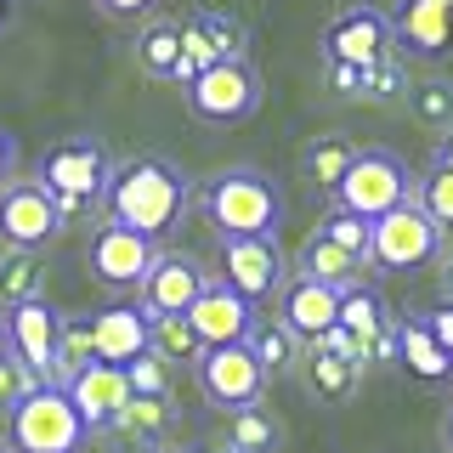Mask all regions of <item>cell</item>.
I'll use <instances>...</instances> for the list:
<instances>
[{
  "instance_id": "cell-1",
  "label": "cell",
  "mask_w": 453,
  "mask_h": 453,
  "mask_svg": "<svg viewBox=\"0 0 453 453\" xmlns=\"http://www.w3.org/2000/svg\"><path fill=\"white\" fill-rule=\"evenodd\" d=\"M188 216V176L170 159H131L125 170H113L108 188V221L148 233L153 244Z\"/></svg>"
},
{
  "instance_id": "cell-2",
  "label": "cell",
  "mask_w": 453,
  "mask_h": 453,
  "mask_svg": "<svg viewBox=\"0 0 453 453\" xmlns=\"http://www.w3.org/2000/svg\"><path fill=\"white\" fill-rule=\"evenodd\" d=\"M198 204H204V221L216 226L221 238H273L278 221H283V198L273 188V176H261V170H250V165L210 176L204 193H198Z\"/></svg>"
},
{
  "instance_id": "cell-3",
  "label": "cell",
  "mask_w": 453,
  "mask_h": 453,
  "mask_svg": "<svg viewBox=\"0 0 453 453\" xmlns=\"http://www.w3.org/2000/svg\"><path fill=\"white\" fill-rule=\"evenodd\" d=\"M91 425L63 386H35L12 408V453H80Z\"/></svg>"
},
{
  "instance_id": "cell-4",
  "label": "cell",
  "mask_w": 453,
  "mask_h": 453,
  "mask_svg": "<svg viewBox=\"0 0 453 453\" xmlns=\"http://www.w3.org/2000/svg\"><path fill=\"white\" fill-rule=\"evenodd\" d=\"M35 181L57 198V210H63V221H68V216H80L91 198H108L113 159H108L103 142H57V148H46Z\"/></svg>"
},
{
  "instance_id": "cell-5",
  "label": "cell",
  "mask_w": 453,
  "mask_h": 453,
  "mask_svg": "<svg viewBox=\"0 0 453 453\" xmlns=\"http://www.w3.org/2000/svg\"><path fill=\"white\" fill-rule=\"evenodd\" d=\"M334 198L351 216L380 221V216H391V210H403L408 198H414V176H408V165L396 159L391 148H363L357 165L346 170V181L334 188Z\"/></svg>"
},
{
  "instance_id": "cell-6",
  "label": "cell",
  "mask_w": 453,
  "mask_h": 453,
  "mask_svg": "<svg viewBox=\"0 0 453 453\" xmlns=\"http://www.w3.org/2000/svg\"><path fill=\"white\" fill-rule=\"evenodd\" d=\"M442 244H448V233L419 210V198H408L403 210H391V216L374 221L368 261H374L380 273H414V266L436 261V255H442Z\"/></svg>"
},
{
  "instance_id": "cell-7",
  "label": "cell",
  "mask_w": 453,
  "mask_h": 453,
  "mask_svg": "<svg viewBox=\"0 0 453 453\" xmlns=\"http://www.w3.org/2000/svg\"><path fill=\"white\" fill-rule=\"evenodd\" d=\"M266 380H273V374H266L261 357L250 351V340H244V346H216V351H204V363H198V391H204V403L221 408V414L261 408Z\"/></svg>"
},
{
  "instance_id": "cell-8",
  "label": "cell",
  "mask_w": 453,
  "mask_h": 453,
  "mask_svg": "<svg viewBox=\"0 0 453 453\" xmlns=\"http://www.w3.org/2000/svg\"><path fill=\"white\" fill-rule=\"evenodd\" d=\"M188 108L210 125H238L261 108V74L250 68V57H226L188 85Z\"/></svg>"
},
{
  "instance_id": "cell-9",
  "label": "cell",
  "mask_w": 453,
  "mask_h": 453,
  "mask_svg": "<svg viewBox=\"0 0 453 453\" xmlns=\"http://www.w3.org/2000/svg\"><path fill=\"white\" fill-rule=\"evenodd\" d=\"M63 210L40 181H6L0 188V244L6 250H40L63 233Z\"/></svg>"
},
{
  "instance_id": "cell-10",
  "label": "cell",
  "mask_w": 453,
  "mask_h": 453,
  "mask_svg": "<svg viewBox=\"0 0 453 453\" xmlns=\"http://www.w3.org/2000/svg\"><path fill=\"white\" fill-rule=\"evenodd\" d=\"M85 261H91V278L108 283V289H142V278L159 261V244H153L148 233H131V226L108 221V226H96Z\"/></svg>"
},
{
  "instance_id": "cell-11",
  "label": "cell",
  "mask_w": 453,
  "mask_h": 453,
  "mask_svg": "<svg viewBox=\"0 0 453 453\" xmlns=\"http://www.w3.org/2000/svg\"><path fill=\"white\" fill-rule=\"evenodd\" d=\"M391 46H396L391 12H374V6H346V12L329 23V35H323L329 63H346V68H374V63H386Z\"/></svg>"
},
{
  "instance_id": "cell-12",
  "label": "cell",
  "mask_w": 453,
  "mask_h": 453,
  "mask_svg": "<svg viewBox=\"0 0 453 453\" xmlns=\"http://www.w3.org/2000/svg\"><path fill=\"white\" fill-rule=\"evenodd\" d=\"M210 289L204 266L193 261V255H176V250H159V261H153V273L142 278L136 289V306L148 311V318H188L193 301Z\"/></svg>"
},
{
  "instance_id": "cell-13",
  "label": "cell",
  "mask_w": 453,
  "mask_h": 453,
  "mask_svg": "<svg viewBox=\"0 0 453 453\" xmlns=\"http://www.w3.org/2000/svg\"><path fill=\"white\" fill-rule=\"evenodd\" d=\"M221 283H233L250 306L266 301L283 283L278 238H221Z\"/></svg>"
},
{
  "instance_id": "cell-14",
  "label": "cell",
  "mask_w": 453,
  "mask_h": 453,
  "mask_svg": "<svg viewBox=\"0 0 453 453\" xmlns=\"http://www.w3.org/2000/svg\"><path fill=\"white\" fill-rule=\"evenodd\" d=\"M188 323H193V334L204 340V351H216V346H244L261 318H255V306L233 289V283H210V289L193 301Z\"/></svg>"
},
{
  "instance_id": "cell-15",
  "label": "cell",
  "mask_w": 453,
  "mask_h": 453,
  "mask_svg": "<svg viewBox=\"0 0 453 453\" xmlns=\"http://www.w3.org/2000/svg\"><path fill=\"white\" fill-rule=\"evenodd\" d=\"M91 334H96V357H103V363H119V368H131L142 351H153V318L136 301L103 306L91 318Z\"/></svg>"
},
{
  "instance_id": "cell-16",
  "label": "cell",
  "mask_w": 453,
  "mask_h": 453,
  "mask_svg": "<svg viewBox=\"0 0 453 453\" xmlns=\"http://www.w3.org/2000/svg\"><path fill=\"white\" fill-rule=\"evenodd\" d=\"M391 28L408 57H448L453 51V0H403L391 12Z\"/></svg>"
},
{
  "instance_id": "cell-17",
  "label": "cell",
  "mask_w": 453,
  "mask_h": 453,
  "mask_svg": "<svg viewBox=\"0 0 453 453\" xmlns=\"http://www.w3.org/2000/svg\"><path fill=\"white\" fill-rule=\"evenodd\" d=\"M68 396H74L80 419L91 425V431H108V425L125 414V403H131L136 391H131V374H125L119 363H91L74 386H68Z\"/></svg>"
},
{
  "instance_id": "cell-18",
  "label": "cell",
  "mask_w": 453,
  "mask_h": 453,
  "mask_svg": "<svg viewBox=\"0 0 453 453\" xmlns=\"http://www.w3.org/2000/svg\"><path fill=\"white\" fill-rule=\"evenodd\" d=\"M334 323H340V289H329V283H318V278H295L289 289H283V329L295 340H311V346H318Z\"/></svg>"
},
{
  "instance_id": "cell-19",
  "label": "cell",
  "mask_w": 453,
  "mask_h": 453,
  "mask_svg": "<svg viewBox=\"0 0 453 453\" xmlns=\"http://www.w3.org/2000/svg\"><path fill=\"white\" fill-rule=\"evenodd\" d=\"M6 329H12V351L40 374V386H46L51 374V357H57V329H63V311H51L46 301H28L18 311H6Z\"/></svg>"
},
{
  "instance_id": "cell-20",
  "label": "cell",
  "mask_w": 453,
  "mask_h": 453,
  "mask_svg": "<svg viewBox=\"0 0 453 453\" xmlns=\"http://www.w3.org/2000/svg\"><path fill=\"white\" fill-rule=\"evenodd\" d=\"M170 425H176V403H170V396H131L125 414L108 425V436L131 453H159Z\"/></svg>"
},
{
  "instance_id": "cell-21",
  "label": "cell",
  "mask_w": 453,
  "mask_h": 453,
  "mask_svg": "<svg viewBox=\"0 0 453 453\" xmlns=\"http://www.w3.org/2000/svg\"><path fill=\"white\" fill-rule=\"evenodd\" d=\"M363 273H368L363 255L340 250L334 238H323V233L306 238V250H301V278H318V283H329V289H351V283H363Z\"/></svg>"
},
{
  "instance_id": "cell-22",
  "label": "cell",
  "mask_w": 453,
  "mask_h": 453,
  "mask_svg": "<svg viewBox=\"0 0 453 453\" xmlns=\"http://www.w3.org/2000/svg\"><path fill=\"white\" fill-rule=\"evenodd\" d=\"M357 386H363V363L340 357V351H329L323 340L306 351V391L318 396V403H346Z\"/></svg>"
},
{
  "instance_id": "cell-23",
  "label": "cell",
  "mask_w": 453,
  "mask_h": 453,
  "mask_svg": "<svg viewBox=\"0 0 453 453\" xmlns=\"http://www.w3.org/2000/svg\"><path fill=\"white\" fill-rule=\"evenodd\" d=\"M396 363H403L408 374H419V380H448L453 374L448 346L431 334V323H425V318H414V323L396 329Z\"/></svg>"
},
{
  "instance_id": "cell-24",
  "label": "cell",
  "mask_w": 453,
  "mask_h": 453,
  "mask_svg": "<svg viewBox=\"0 0 453 453\" xmlns=\"http://www.w3.org/2000/svg\"><path fill=\"white\" fill-rule=\"evenodd\" d=\"M91 363H103L96 357V334H91V318H63V329H57V357H51V374H46V386H74V380L85 374Z\"/></svg>"
},
{
  "instance_id": "cell-25",
  "label": "cell",
  "mask_w": 453,
  "mask_h": 453,
  "mask_svg": "<svg viewBox=\"0 0 453 453\" xmlns=\"http://www.w3.org/2000/svg\"><path fill=\"white\" fill-rule=\"evenodd\" d=\"M28 301H46V261L40 250H6L0 255V306L18 311Z\"/></svg>"
},
{
  "instance_id": "cell-26",
  "label": "cell",
  "mask_w": 453,
  "mask_h": 453,
  "mask_svg": "<svg viewBox=\"0 0 453 453\" xmlns=\"http://www.w3.org/2000/svg\"><path fill=\"white\" fill-rule=\"evenodd\" d=\"M357 142L351 136H311L306 142V153H301V170H306V181L311 188H323V193H334L340 181H346V170L357 165Z\"/></svg>"
},
{
  "instance_id": "cell-27",
  "label": "cell",
  "mask_w": 453,
  "mask_h": 453,
  "mask_svg": "<svg viewBox=\"0 0 453 453\" xmlns=\"http://www.w3.org/2000/svg\"><path fill=\"white\" fill-rule=\"evenodd\" d=\"M340 329H346V334H357L363 346H374V340L391 329L380 289H368V283H351V289H340Z\"/></svg>"
},
{
  "instance_id": "cell-28",
  "label": "cell",
  "mask_w": 453,
  "mask_h": 453,
  "mask_svg": "<svg viewBox=\"0 0 453 453\" xmlns=\"http://www.w3.org/2000/svg\"><path fill=\"white\" fill-rule=\"evenodd\" d=\"M153 351H159L170 368H198L204 363V340L193 334L188 318H153Z\"/></svg>"
},
{
  "instance_id": "cell-29",
  "label": "cell",
  "mask_w": 453,
  "mask_h": 453,
  "mask_svg": "<svg viewBox=\"0 0 453 453\" xmlns=\"http://www.w3.org/2000/svg\"><path fill=\"white\" fill-rule=\"evenodd\" d=\"M408 113H414L419 125H431V131H453V85L448 80H419L408 85Z\"/></svg>"
},
{
  "instance_id": "cell-30",
  "label": "cell",
  "mask_w": 453,
  "mask_h": 453,
  "mask_svg": "<svg viewBox=\"0 0 453 453\" xmlns=\"http://www.w3.org/2000/svg\"><path fill=\"white\" fill-rule=\"evenodd\" d=\"M136 57L148 74H176L181 63V23H148L136 40Z\"/></svg>"
},
{
  "instance_id": "cell-31",
  "label": "cell",
  "mask_w": 453,
  "mask_h": 453,
  "mask_svg": "<svg viewBox=\"0 0 453 453\" xmlns=\"http://www.w3.org/2000/svg\"><path fill=\"white\" fill-rule=\"evenodd\" d=\"M414 198H419V210L431 216L442 233L453 238V170H442V165H431L419 176V188H414Z\"/></svg>"
},
{
  "instance_id": "cell-32",
  "label": "cell",
  "mask_w": 453,
  "mask_h": 453,
  "mask_svg": "<svg viewBox=\"0 0 453 453\" xmlns=\"http://www.w3.org/2000/svg\"><path fill=\"white\" fill-rule=\"evenodd\" d=\"M295 346H301V340L283 329V323H255V329H250V351L261 357L266 374H283V368L295 363Z\"/></svg>"
},
{
  "instance_id": "cell-33",
  "label": "cell",
  "mask_w": 453,
  "mask_h": 453,
  "mask_svg": "<svg viewBox=\"0 0 453 453\" xmlns=\"http://www.w3.org/2000/svg\"><path fill=\"white\" fill-rule=\"evenodd\" d=\"M408 68L396 63V51L386 57V63H374V68H363V80H357V96L363 103H396V96H408Z\"/></svg>"
},
{
  "instance_id": "cell-34",
  "label": "cell",
  "mask_w": 453,
  "mask_h": 453,
  "mask_svg": "<svg viewBox=\"0 0 453 453\" xmlns=\"http://www.w3.org/2000/svg\"><path fill=\"white\" fill-rule=\"evenodd\" d=\"M318 233H323V238H334L340 250H351V255H363V261H368V244H374V221L351 216V210H334V216L323 221ZM368 266H374V261H368Z\"/></svg>"
},
{
  "instance_id": "cell-35",
  "label": "cell",
  "mask_w": 453,
  "mask_h": 453,
  "mask_svg": "<svg viewBox=\"0 0 453 453\" xmlns=\"http://www.w3.org/2000/svg\"><path fill=\"white\" fill-rule=\"evenodd\" d=\"M233 448H244V453H273L278 442V425L261 414V408H244V414H233V436H226Z\"/></svg>"
},
{
  "instance_id": "cell-36",
  "label": "cell",
  "mask_w": 453,
  "mask_h": 453,
  "mask_svg": "<svg viewBox=\"0 0 453 453\" xmlns=\"http://www.w3.org/2000/svg\"><path fill=\"white\" fill-rule=\"evenodd\" d=\"M35 386H40V374L18 357V351H12V357H0V414H6V419H12V408H18Z\"/></svg>"
},
{
  "instance_id": "cell-37",
  "label": "cell",
  "mask_w": 453,
  "mask_h": 453,
  "mask_svg": "<svg viewBox=\"0 0 453 453\" xmlns=\"http://www.w3.org/2000/svg\"><path fill=\"white\" fill-rule=\"evenodd\" d=\"M204 18V28H210V46H216V57L226 63V57H244V46H250V28L238 23V18H226V12H198Z\"/></svg>"
},
{
  "instance_id": "cell-38",
  "label": "cell",
  "mask_w": 453,
  "mask_h": 453,
  "mask_svg": "<svg viewBox=\"0 0 453 453\" xmlns=\"http://www.w3.org/2000/svg\"><path fill=\"white\" fill-rule=\"evenodd\" d=\"M125 374H131V391L136 396H170V363L159 357V351H142Z\"/></svg>"
},
{
  "instance_id": "cell-39",
  "label": "cell",
  "mask_w": 453,
  "mask_h": 453,
  "mask_svg": "<svg viewBox=\"0 0 453 453\" xmlns=\"http://www.w3.org/2000/svg\"><path fill=\"white\" fill-rule=\"evenodd\" d=\"M425 323H431V334L442 340V346H448V357H453V306L442 301L436 311H425Z\"/></svg>"
},
{
  "instance_id": "cell-40",
  "label": "cell",
  "mask_w": 453,
  "mask_h": 453,
  "mask_svg": "<svg viewBox=\"0 0 453 453\" xmlns=\"http://www.w3.org/2000/svg\"><path fill=\"white\" fill-rule=\"evenodd\" d=\"M96 6H103L108 18H142V12H153L159 0H96Z\"/></svg>"
},
{
  "instance_id": "cell-41",
  "label": "cell",
  "mask_w": 453,
  "mask_h": 453,
  "mask_svg": "<svg viewBox=\"0 0 453 453\" xmlns=\"http://www.w3.org/2000/svg\"><path fill=\"white\" fill-rule=\"evenodd\" d=\"M12 170H18V142H12V131H0V188H6Z\"/></svg>"
},
{
  "instance_id": "cell-42",
  "label": "cell",
  "mask_w": 453,
  "mask_h": 453,
  "mask_svg": "<svg viewBox=\"0 0 453 453\" xmlns=\"http://www.w3.org/2000/svg\"><path fill=\"white\" fill-rule=\"evenodd\" d=\"M436 266H442V295H448V306H453V238L442 244V255H436Z\"/></svg>"
},
{
  "instance_id": "cell-43",
  "label": "cell",
  "mask_w": 453,
  "mask_h": 453,
  "mask_svg": "<svg viewBox=\"0 0 453 453\" xmlns=\"http://www.w3.org/2000/svg\"><path fill=\"white\" fill-rule=\"evenodd\" d=\"M436 165H442V170H453V131L442 136V148H436Z\"/></svg>"
},
{
  "instance_id": "cell-44",
  "label": "cell",
  "mask_w": 453,
  "mask_h": 453,
  "mask_svg": "<svg viewBox=\"0 0 453 453\" xmlns=\"http://www.w3.org/2000/svg\"><path fill=\"white\" fill-rule=\"evenodd\" d=\"M442 448L453 453V408H448V414H442Z\"/></svg>"
},
{
  "instance_id": "cell-45",
  "label": "cell",
  "mask_w": 453,
  "mask_h": 453,
  "mask_svg": "<svg viewBox=\"0 0 453 453\" xmlns=\"http://www.w3.org/2000/svg\"><path fill=\"white\" fill-rule=\"evenodd\" d=\"M0 357H12V329H6V318H0Z\"/></svg>"
},
{
  "instance_id": "cell-46",
  "label": "cell",
  "mask_w": 453,
  "mask_h": 453,
  "mask_svg": "<svg viewBox=\"0 0 453 453\" xmlns=\"http://www.w3.org/2000/svg\"><path fill=\"white\" fill-rule=\"evenodd\" d=\"M159 453H204V448H159Z\"/></svg>"
},
{
  "instance_id": "cell-47",
  "label": "cell",
  "mask_w": 453,
  "mask_h": 453,
  "mask_svg": "<svg viewBox=\"0 0 453 453\" xmlns=\"http://www.w3.org/2000/svg\"><path fill=\"white\" fill-rule=\"evenodd\" d=\"M216 453H244V448H233V442H221V448H216Z\"/></svg>"
},
{
  "instance_id": "cell-48",
  "label": "cell",
  "mask_w": 453,
  "mask_h": 453,
  "mask_svg": "<svg viewBox=\"0 0 453 453\" xmlns=\"http://www.w3.org/2000/svg\"><path fill=\"white\" fill-rule=\"evenodd\" d=\"M6 6H12V0H0V18H6Z\"/></svg>"
},
{
  "instance_id": "cell-49",
  "label": "cell",
  "mask_w": 453,
  "mask_h": 453,
  "mask_svg": "<svg viewBox=\"0 0 453 453\" xmlns=\"http://www.w3.org/2000/svg\"><path fill=\"white\" fill-rule=\"evenodd\" d=\"M0 453H12V442H0Z\"/></svg>"
}]
</instances>
